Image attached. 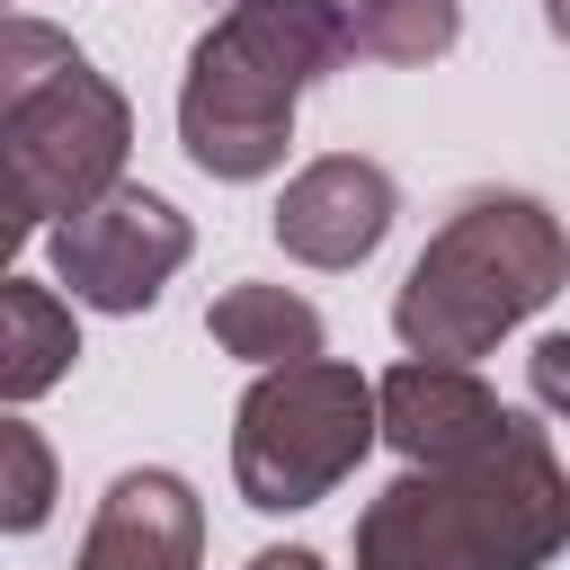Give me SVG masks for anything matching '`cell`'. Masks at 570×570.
<instances>
[{
    "mask_svg": "<svg viewBox=\"0 0 570 570\" xmlns=\"http://www.w3.org/2000/svg\"><path fill=\"white\" fill-rule=\"evenodd\" d=\"M445 276H472V285H410L401 294V338L410 347H481L499 321H517L525 303L552 294V267H561V240L552 223H534V205H472L463 232H445V249L428 258Z\"/></svg>",
    "mask_w": 570,
    "mask_h": 570,
    "instance_id": "1",
    "label": "cell"
},
{
    "mask_svg": "<svg viewBox=\"0 0 570 570\" xmlns=\"http://www.w3.org/2000/svg\"><path fill=\"white\" fill-rule=\"evenodd\" d=\"M178 249H187V240H178V223H169L160 196H116L98 223H71V232H62V267H71V285L98 294V303H151V276H160Z\"/></svg>",
    "mask_w": 570,
    "mask_h": 570,
    "instance_id": "2",
    "label": "cell"
},
{
    "mask_svg": "<svg viewBox=\"0 0 570 570\" xmlns=\"http://www.w3.org/2000/svg\"><path fill=\"white\" fill-rule=\"evenodd\" d=\"M383 214H392V187H383V169L321 160V169L294 187V205L276 214V232H285L303 258H356V249H374Z\"/></svg>",
    "mask_w": 570,
    "mask_h": 570,
    "instance_id": "3",
    "label": "cell"
},
{
    "mask_svg": "<svg viewBox=\"0 0 570 570\" xmlns=\"http://www.w3.org/2000/svg\"><path fill=\"white\" fill-rule=\"evenodd\" d=\"M454 419H508V410H490L463 374H401L392 383V436L410 454H463L472 428H454Z\"/></svg>",
    "mask_w": 570,
    "mask_h": 570,
    "instance_id": "4",
    "label": "cell"
},
{
    "mask_svg": "<svg viewBox=\"0 0 570 570\" xmlns=\"http://www.w3.org/2000/svg\"><path fill=\"white\" fill-rule=\"evenodd\" d=\"M214 330H223L240 356H276V347L312 356V338H321V321H312L303 303H267V294H232V303L214 312Z\"/></svg>",
    "mask_w": 570,
    "mask_h": 570,
    "instance_id": "5",
    "label": "cell"
},
{
    "mask_svg": "<svg viewBox=\"0 0 570 570\" xmlns=\"http://www.w3.org/2000/svg\"><path fill=\"white\" fill-rule=\"evenodd\" d=\"M534 383H543V401H552V410H570V338H552V347L534 356Z\"/></svg>",
    "mask_w": 570,
    "mask_h": 570,
    "instance_id": "6",
    "label": "cell"
},
{
    "mask_svg": "<svg viewBox=\"0 0 570 570\" xmlns=\"http://www.w3.org/2000/svg\"><path fill=\"white\" fill-rule=\"evenodd\" d=\"M249 570H321L312 552H267V561H249Z\"/></svg>",
    "mask_w": 570,
    "mask_h": 570,
    "instance_id": "7",
    "label": "cell"
},
{
    "mask_svg": "<svg viewBox=\"0 0 570 570\" xmlns=\"http://www.w3.org/2000/svg\"><path fill=\"white\" fill-rule=\"evenodd\" d=\"M552 18H561V36H570V0H552Z\"/></svg>",
    "mask_w": 570,
    "mask_h": 570,
    "instance_id": "8",
    "label": "cell"
}]
</instances>
